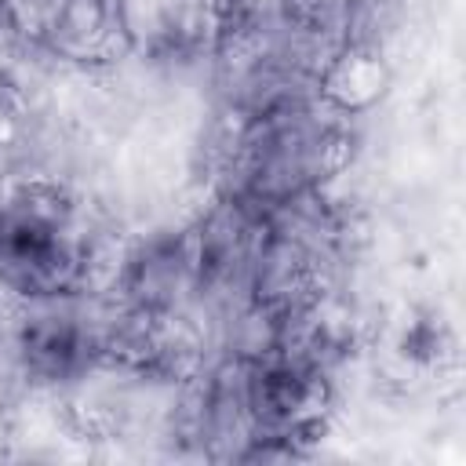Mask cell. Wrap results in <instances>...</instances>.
Returning a JSON list of instances; mask_svg holds the SVG:
<instances>
[{
	"label": "cell",
	"mask_w": 466,
	"mask_h": 466,
	"mask_svg": "<svg viewBox=\"0 0 466 466\" xmlns=\"http://www.w3.org/2000/svg\"><path fill=\"white\" fill-rule=\"evenodd\" d=\"M120 29L127 40H142L157 55L186 51L208 29L204 0H116Z\"/></svg>",
	"instance_id": "3957f363"
},
{
	"label": "cell",
	"mask_w": 466,
	"mask_h": 466,
	"mask_svg": "<svg viewBox=\"0 0 466 466\" xmlns=\"http://www.w3.org/2000/svg\"><path fill=\"white\" fill-rule=\"evenodd\" d=\"M386 87V69L379 55L364 44H342L339 51L328 55L324 69H317V91L324 95L328 106L342 113L368 109Z\"/></svg>",
	"instance_id": "277c9868"
},
{
	"label": "cell",
	"mask_w": 466,
	"mask_h": 466,
	"mask_svg": "<svg viewBox=\"0 0 466 466\" xmlns=\"http://www.w3.org/2000/svg\"><path fill=\"white\" fill-rule=\"evenodd\" d=\"M62 299L66 295L29 302L33 309L18 324V353L25 368L40 379H69L76 368L87 364V350H91L87 328L80 324L76 313L58 306Z\"/></svg>",
	"instance_id": "7a4b0ae2"
},
{
	"label": "cell",
	"mask_w": 466,
	"mask_h": 466,
	"mask_svg": "<svg viewBox=\"0 0 466 466\" xmlns=\"http://www.w3.org/2000/svg\"><path fill=\"white\" fill-rule=\"evenodd\" d=\"M87 240L69 197L51 182L0 193V284L25 302L73 295L87 280Z\"/></svg>",
	"instance_id": "6da1fadb"
},
{
	"label": "cell",
	"mask_w": 466,
	"mask_h": 466,
	"mask_svg": "<svg viewBox=\"0 0 466 466\" xmlns=\"http://www.w3.org/2000/svg\"><path fill=\"white\" fill-rule=\"evenodd\" d=\"M120 29V11L109 0H66L55 15V47L69 55H91Z\"/></svg>",
	"instance_id": "5b68a950"
}]
</instances>
